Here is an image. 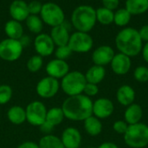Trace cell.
Instances as JSON below:
<instances>
[{
  "label": "cell",
  "instance_id": "1",
  "mask_svg": "<svg viewBox=\"0 0 148 148\" xmlns=\"http://www.w3.org/2000/svg\"><path fill=\"white\" fill-rule=\"evenodd\" d=\"M65 119L71 121H84L93 115V100L84 94L68 97L61 106Z\"/></svg>",
  "mask_w": 148,
  "mask_h": 148
},
{
  "label": "cell",
  "instance_id": "2",
  "mask_svg": "<svg viewBox=\"0 0 148 148\" xmlns=\"http://www.w3.org/2000/svg\"><path fill=\"white\" fill-rule=\"evenodd\" d=\"M115 46L119 52L134 58L141 53L143 41L138 30L133 27H125L117 33Z\"/></svg>",
  "mask_w": 148,
  "mask_h": 148
},
{
  "label": "cell",
  "instance_id": "3",
  "mask_svg": "<svg viewBox=\"0 0 148 148\" xmlns=\"http://www.w3.org/2000/svg\"><path fill=\"white\" fill-rule=\"evenodd\" d=\"M96 22V10L90 5H80L72 12L71 23L76 31L88 33L95 26Z\"/></svg>",
  "mask_w": 148,
  "mask_h": 148
},
{
  "label": "cell",
  "instance_id": "4",
  "mask_svg": "<svg viewBox=\"0 0 148 148\" xmlns=\"http://www.w3.org/2000/svg\"><path fill=\"white\" fill-rule=\"evenodd\" d=\"M123 138L124 142L128 147H147L148 146V126L142 122L130 125Z\"/></svg>",
  "mask_w": 148,
  "mask_h": 148
},
{
  "label": "cell",
  "instance_id": "5",
  "mask_svg": "<svg viewBox=\"0 0 148 148\" xmlns=\"http://www.w3.org/2000/svg\"><path fill=\"white\" fill-rule=\"evenodd\" d=\"M86 84L87 80L84 73L80 71H69L62 79L60 87L68 97H70L82 94Z\"/></svg>",
  "mask_w": 148,
  "mask_h": 148
},
{
  "label": "cell",
  "instance_id": "6",
  "mask_svg": "<svg viewBox=\"0 0 148 148\" xmlns=\"http://www.w3.org/2000/svg\"><path fill=\"white\" fill-rule=\"evenodd\" d=\"M40 17L43 24H46L52 28L62 24L65 22V14L61 6L53 2L42 3Z\"/></svg>",
  "mask_w": 148,
  "mask_h": 148
},
{
  "label": "cell",
  "instance_id": "7",
  "mask_svg": "<svg viewBox=\"0 0 148 148\" xmlns=\"http://www.w3.org/2000/svg\"><path fill=\"white\" fill-rule=\"evenodd\" d=\"M23 51V46L19 40L5 38L0 41V58L7 62L18 60Z\"/></svg>",
  "mask_w": 148,
  "mask_h": 148
},
{
  "label": "cell",
  "instance_id": "8",
  "mask_svg": "<svg viewBox=\"0 0 148 148\" xmlns=\"http://www.w3.org/2000/svg\"><path fill=\"white\" fill-rule=\"evenodd\" d=\"M68 45L72 52L87 53L92 50L94 39L87 32L75 31L70 35Z\"/></svg>",
  "mask_w": 148,
  "mask_h": 148
},
{
  "label": "cell",
  "instance_id": "9",
  "mask_svg": "<svg viewBox=\"0 0 148 148\" xmlns=\"http://www.w3.org/2000/svg\"><path fill=\"white\" fill-rule=\"evenodd\" d=\"M47 111L48 109L42 101H32L25 108L26 121L31 126L39 127L45 122Z\"/></svg>",
  "mask_w": 148,
  "mask_h": 148
},
{
  "label": "cell",
  "instance_id": "10",
  "mask_svg": "<svg viewBox=\"0 0 148 148\" xmlns=\"http://www.w3.org/2000/svg\"><path fill=\"white\" fill-rule=\"evenodd\" d=\"M60 88L58 79L46 76L38 81L36 86V92L40 98L51 99L58 93Z\"/></svg>",
  "mask_w": 148,
  "mask_h": 148
},
{
  "label": "cell",
  "instance_id": "11",
  "mask_svg": "<svg viewBox=\"0 0 148 148\" xmlns=\"http://www.w3.org/2000/svg\"><path fill=\"white\" fill-rule=\"evenodd\" d=\"M34 47L37 55L41 57H49L55 52L56 45L47 33L38 34L34 40Z\"/></svg>",
  "mask_w": 148,
  "mask_h": 148
},
{
  "label": "cell",
  "instance_id": "12",
  "mask_svg": "<svg viewBox=\"0 0 148 148\" xmlns=\"http://www.w3.org/2000/svg\"><path fill=\"white\" fill-rule=\"evenodd\" d=\"M114 112L113 101L108 98H100L93 101V115L99 120L109 118Z\"/></svg>",
  "mask_w": 148,
  "mask_h": 148
},
{
  "label": "cell",
  "instance_id": "13",
  "mask_svg": "<svg viewBox=\"0 0 148 148\" xmlns=\"http://www.w3.org/2000/svg\"><path fill=\"white\" fill-rule=\"evenodd\" d=\"M115 52L113 47L109 45H101L97 47L92 53V61L94 65L105 67L108 65H110L113 58L114 57Z\"/></svg>",
  "mask_w": 148,
  "mask_h": 148
},
{
  "label": "cell",
  "instance_id": "14",
  "mask_svg": "<svg viewBox=\"0 0 148 148\" xmlns=\"http://www.w3.org/2000/svg\"><path fill=\"white\" fill-rule=\"evenodd\" d=\"M111 70L118 76H123L127 74L132 67V59L130 57L123 53H115L110 63Z\"/></svg>",
  "mask_w": 148,
  "mask_h": 148
},
{
  "label": "cell",
  "instance_id": "15",
  "mask_svg": "<svg viewBox=\"0 0 148 148\" xmlns=\"http://www.w3.org/2000/svg\"><path fill=\"white\" fill-rule=\"evenodd\" d=\"M45 71L48 76L59 80L69 72V65L65 60L54 58L47 63Z\"/></svg>",
  "mask_w": 148,
  "mask_h": 148
},
{
  "label": "cell",
  "instance_id": "16",
  "mask_svg": "<svg viewBox=\"0 0 148 148\" xmlns=\"http://www.w3.org/2000/svg\"><path fill=\"white\" fill-rule=\"evenodd\" d=\"M60 139L65 148H79L82 140L80 131L73 126L65 128Z\"/></svg>",
  "mask_w": 148,
  "mask_h": 148
},
{
  "label": "cell",
  "instance_id": "17",
  "mask_svg": "<svg viewBox=\"0 0 148 148\" xmlns=\"http://www.w3.org/2000/svg\"><path fill=\"white\" fill-rule=\"evenodd\" d=\"M10 15L13 20L25 21L29 16L28 3L23 0H14L10 5Z\"/></svg>",
  "mask_w": 148,
  "mask_h": 148
},
{
  "label": "cell",
  "instance_id": "18",
  "mask_svg": "<svg viewBox=\"0 0 148 148\" xmlns=\"http://www.w3.org/2000/svg\"><path fill=\"white\" fill-rule=\"evenodd\" d=\"M50 37L56 46L67 45L69 40V29L66 23L64 22L62 24L53 27L50 31Z\"/></svg>",
  "mask_w": 148,
  "mask_h": 148
},
{
  "label": "cell",
  "instance_id": "19",
  "mask_svg": "<svg viewBox=\"0 0 148 148\" xmlns=\"http://www.w3.org/2000/svg\"><path fill=\"white\" fill-rule=\"evenodd\" d=\"M136 98L135 90L129 85H121L116 92V99L118 103L125 107L134 103Z\"/></svg>",
  "mask_w": 148,
  "mask_h": 148
},
{
  "label": "cell",
  "instance_id": "20",
  "mask_svg": "<svg viewBox=\"0 0 148 148\" xmlns=\"http://www.w3.org/2000/svg\"><path fill=\"white\" fill-rule=\"evenodd\" d=\"M143 118V109L140 104L134 103L126 107L124 113V120L130 125H135L141 122Z\"/></svg>",
  "mask_w": 148,
  "mask_h": 148
},
{
  "label": "cell",
  "instance_id": "21",
  "mask_svg": "<svg viewBox=\"0 0 148 148\" xmlns=\"http://www.w3.org/2000/svg\"><path fill=\"white\" fill-rule=\"evenodd\" d=\"M87 83L98 85L103 81L106 77V69L103 66L93 65L84 73Z\"/></svg>",
  "mask_w": 148,
  "mask_h": 148
},
{
  "label": "cell",
  "instance_id": "22",
  "mask_svg": "<svg viewBox=\"0 0 148 148\" xmlns=\"http://www.w3.org/2000/svg\"><path fill=\"white\" fill-rule=\"evenodd\" d=\"M83 126H84L85 132L89 136H92V137H96L100 135L103 128L101 120L95 117L94 115H91L90 117L86 119L83 121Z\"/></svg>",
  "mask_w": 148,
  "mask_h": 148
},
{
  "label": "cell",
  "instance_id": "23",
  "mask_svg": "<svg viewBox=\"0 0 148 148\" xmlns=\"http://www.w3.org/2000/svg\"><path fill=\"white\" fill-rule=\"evenodd\" d=\"M4 32L8 38L20 40L23 36V27L22 24L16 20H9L4 25Z\"/></svg>",
  "mask_w": 148,
  "mask_h": 148
},
{
  "label": "cell",
  "instance_id": "24",
  "mask_svg": "<svg viewBox=\"0 0 148 148\" xmlns=\"http://www.w3.org/2000/svg\"><path fill=\"white\" fill-rule=\"evenodd\" d=\"M7 118L13 125H22L26 121L25 109L20 106H13L7 112Z\"/></svg>",
  "mask_w": 148,
  "mask_h": 148
},
{
  "label": "cell",
  "instance_id": "25",
  "mask_svg": "<svg viewBox=\"0 0 148 148\" xmlns=\"http://www.w3.org/2000/svg\"><path fill=\"white\" fill-rule=\"evenodd\" d=\"M125 9L133 15H141L148 10V0H126Z\"/></svg>",
  "mask_w": 148,
  "mask_h": 148
},
{
  "label": "cell",
  "instance_id": "26",
  "mask_svg": "<svg viewBox=\"0 0 148 148\" xmlns=\"http://www.w3.org/2000/svg\"><path fill=\"white\" fill-rule=\"evenodd\" d=\"M64 119L65 116L61 107H52L47 111L45 122L55 127L62 124Z\"/></svg>",
  "mask_w": 148,
  "mask_h": 148
},
{
  "label": "cell",
  "instance_id": "27",
  "mask_svg": "<svg viewBox=\"0 0 148 148\" xmlns=\"http://www.w3.org/2000/svg\"><path fill=\"white\" fill-rule=\"evenodd\" d=\"M37 144L39 148H65L61 139L53 134L43 135Z\"/></svg>",
  "mask_w": 148,
  "mask_h": 148
},
{
  "label": "cell",
  "instance_id": "28",
  "mask_svg": "<svg viewBox=\"0 0 148 148\" xmlns=\"http://www.w3.org/2000/svg\"><path fill=\"white\" fill-rule=\"evenodd\" d=\"M26 26L29 31L34 34H40L43 29V22L41 17L37 15H29L28 18L25 20Z\"/></svg>",
  "mask_w": 148,
  "mask_h": 148
},
{
  "label": "cell",
  "instance_id": "29",
  "mask_svg": "<svg viewBox=\"0 0 148 148\" xmlns=\"http://www.w3.org/2000/svg\"><path fill=\"white\" fill-rule=\"evenodd\" d=\"M114 11L105 7H101L96 10V20L101 24L108 25L114 23Z\"/></svg>",
  "mask_w": 148,
  "mask_h": 148
},
{
  "label": "cell",
  "instance_id": "30",
  "mask_svg": "<svg viewBox=\"0 0 148 148\" xmlns=\"http://www.w3.org/2000/svg\"><path fill=\"white\" fill-rule=\"evenodd\" d=\"M132 15L125 9L121 8L114 12V23L119 27H126L131 21Z\"/></svg>",
  "mask_w": 148,
  "mask_h": 148
},
{
  "label": "cell",
  "instance_id": "31",
  "mask_svg": "<svg viewBox=\"0 0 148 148\" xmlns=\"http://www.w3.org/2000/svg\"><path fill=\"white\" fill-rule=\"evenodd\" d=\"M42 65H43V58H42V57H41L37 54L31 56L28 59L27 64H26V67H27L28 71L32 73L39 72L42 69Z\"/></svg>",
  "mask_w": 148,
  "mask_h": 148
},
{
  "label": "cell",
  "instance_id": "32",
  "mask_svg": "<svg viewBox=\"0 0 148 148\" xmlns=\"http://www.w3.org/2000/svg\"><path fill=\"white\" fill-rule=\"evenodd\" d=\"M13 96V90L10 85L3 84L0 85V105L9 103Z\"/></svg>",
  "mask_w": 148,
  "mask_h": 148
},
{
  "label": "cell",
  "instance_id": "33",
  "mask_svg": "<svg viewBox=\"0 0 148 148\" xmlns=\"http://www.w3.org/2000/svg\"><path fill=\"white\" fill-rule=\"evenodd\" d=\"M134 79L139 83L148 82V67L139 65L134 71Z\"/></svg>",
  "mask_w": 148,
  "mask_h": 148
},
{
  "label": "cell",
  "instance_id": "34",
  "mask_svg": "<svg viewBox=\"0 0 148 148\" xmlns=\"http://www.w3.org/2000/svg\"><path fill=\"white\" fill-rule=\"evenodd\" d=\"M54 53L56 55V58L66 61V59H68L72 55L73 52L69 47V45L67 44V45H62V46H57Z\"/></svg>",
  "mask_w": 148,
  "mask_h": 148
},
{
  "label": "cell",
  "instance_id": "35",
  "mask_svg": "<svg viewBox=\"0 0 148 148\" xmlns=\"http://www.w3.org/2000/svg\"><path fill=\"white\" fill-rule=\"evenodd\" d=\"M98 93H99V86H98V85L87 83L85 87H84L82 94H84L87 97L91 99L93 97H95Z\"/></svg>",
  "mask_w": 148,
  "mask_h": 148
},
{
  "label": "cell",
  "instance_id": "36",
  "mask_svg": "<svg viewBox=\"0 0 148 148\" xmlns=\"http://www.w3.org/2000/svg\"><path fill=\"white\" fill-rule=\"evenodd\" d=\"M127 128H128V124L125 120H116L113 124V129L118 134L124 135Z\"/></svg>",
  "mask_w": 148,
  "mask_h": 148
},
{
  "label": "cell",
  "instance_id": "37",
  "mask_svg": "<svg viewBox=\"0 0 148 148\" xmlns=\"http://www.w3.org/2000/svg\"><path fill=\"white\" fill-rule=\"evenodd\" d=\"M42 3L39 1L33 0L28 3V8H29V15H38L40 14L42 10Z\"/></svg>",
  "mask_w": 148,
  "mask_h": 148
},
{
  "label": "cell",
  "instance_id": "38",
  "mask_svg": "<svg viewBox=\"0 0 148 148\" xmlns=\"http://www.w3.org/2000/svg\"><path fill=\"white\" fill-rule=\"evenodd\" d=\"M101 1H102L103 7L111 10H116L120 3V0H101Z\"/></svg>",
  "mask_w": 148,
  "mask_h": 148
},
{
  "label": "cell",
  "instance_id": "39",
  "mask_svg": "<svg viewBox=\"0 0 148 148\" xmlns=\"http://www.w3.org/2000/svg\"><path fill=\"white\" fill-rule=\"evenodd\" d=\"M139 31V34L142 39L143 42H146L147 43L148 42V24H145L143 25Z\"/></svg>",
  "mask_w": 148,
  "mask_h": 148
},
{
  "label": "cell",
  "instance_id": "40",
  "mask_svg": "<svg viewBox=\"0 0 148 148\" xmlns=\"http://www.w3.org/2000/svg\"><path fill=\"white\" fill-rule=\"evenodd\" d=\"M39 129L41 130V132H42L44 133V135H47V134H51V132L53 131L54 127L51 126L47 122H44L42 125H41L39 126Z\"/></svg>",
  "mask_w": 148,
  "mask_h": 148
},
{
  "label": "cell",
  "instance_id": "41",
  "mask_svg": "<svg viewBox=\"0 0 148 148\" xmlns=\"http://www.w3.org/2000/svg\"><path fill=\"white\" fill-rule=\"evenodd\" d=\"M16 148H39L38 144L33 141H26L20 144Z\"/></svg>",
  "mask_w": 148,
  "mask_h": 148
},
{
  "label": "cell",
  "instance_id": "42",
  "mask_svg": "<svg viewBox=\"0 0 148 148\" xmlns=\"http://www.w3.org/2000/svg\"><path fill=\"white\" fill-rule=\"evenodd\" d=\"M141 54H142V58H143L144 61L148 64V42L146 43L145 44H143Z\"/></svg>",
  "mask_w": 148,
  "mask_h": 148
},
{
  "label": "cell",
  "instance_id": "43",
  "mask_svg": "<svg viewBox=\"0 0 148 148\" xmlns=\"http://www.w3.org/2000/svg\"><path fill=\"white\" fill-rule=\"evenodd\" d=\"M96 148H120L115 143L113 142H103Z\"/></svg>",
  "mask_w": 148,
  "mask_h": 148
},
{
  "label": "cell",
  "instance_id": "44",
  "mask_svg": "<svg viewBox=\"0 0 148 148\" xmlns=\"http://www.w3.org/2000/svg\"><path fill=\"white\" fill-rule=\"evenodd\" d=\"M20 42H21V44H22V45L23 46V48L25 47V46H27V45H29V43H30V38L28 37V36H23L21 38H20V40H19Z\"/></svg>",
  "mask_w": 148,
  "mask_h": 148
},
{
  "label": "cell",
  "instance_id": "45",
  "mask_svg": "<svg viewBox=\"0 0 148 148\" xmlns=\"http://www.w3.org/2000/svg\"><path fill=\"white\" fill-rule=\"evenodd\" d=\"M88 148H95V147H88Z\"/></svg>",
  "mask_w": 148,
  "mask_h": 148
}]
</instances>
